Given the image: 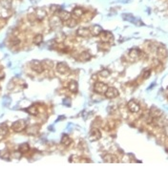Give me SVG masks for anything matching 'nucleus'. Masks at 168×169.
Masks as SVG:
<instances>
[{
    "label": "nucleus",
    "mask_w": 168,
    "mask_h": 169,
    "mask_svg": "<svg viewBox=\"0 0 168 169\" xmlns=\"http://www.w3.org/2000/svg\"><path fill=\"white\" fill-rule=\"evenodd\" d=\"M57 16L62 22H67V21L72 17L71 13L69 12H66V11H64V10H60L59 12L57 13Z\"/></svg>",
    "instance_id": "obj_10"
},
{
    "label": "nucleus",
    "mask_w": 168,
    "mask_h": 169,
    "mask_svg": "<svg viewBox=\"0 0 168 169\" xmlns=\"http://www.w3.org/2000/svg\"><path fill=\"white\" fill-rule=\"evenodd\" d=\"M129 56L130 57H132V58L137 59L141 56V52L138 49H131L129 52Z\"/></svg>",
    "instance_id": "obj_20"
},
{
    "label": "nucleus",
    "mask_w": 168,
    "mask_h": 169,
    "mask_svg": "<svg viewBox=\"0 0 168 169\" xmlns=\"http://www.w3.org/2000/svg\"><path fill=\"white\" fill-rule=\"evenodd\" d=\"M8 132H9V128L6 124L0 125V141H2V139L8 135Z\"/></svg>",
    "instance_id": "obj_14"
},
{
    "label": "nucleus",
    "mask_w": 168,
    "mask_h": 169,
    "mask_svg": "<svg viewBox=\"0 0 168 169\" xmlns=\"http://www.w3.org/2000/svg\"><path fill=\"white\" fill-rule=\"evenodd\" d=\"M108 89V85L103 82H96L94 85V91L97 94H104Z\"/></svg>",
    "instance_id": "obj_3"
},
{
    "label": "nucleus",
    "mask_w": 168,
    "mask_h": 169,
    "mask_svg": "<svg viewBox=\"0 0 168 169\" xmlns=\"http://www.w3.org/2000/svg\"><path fill=\"white\" fill-rule=\"evenodd\" d=\"M91 58V54L90 52H82L81 54H79V56L78 57V61H83V62H85V61H88L89 59Z\"/></svg>",
    "instance_id": "obj_15"
},
{
    "label": "nucleus",
    "mask_w": 168,
    "mask_h": 169,
    "mask_svg": "<svg viewBox=\"0 0 168 169\" xmlns=\"http://www.w3.org/2000/svg\"><path fill=\"white\" fill-rule=\"evenodd\" d=\"M19 43H20L19 38H17V37L11 38V44H12L13 46H17L18 44H19Z\"/></svg>",
    "instance_id": "obj_28"
},
{
    "label": "nucleus",
    "mask_w": 168,
    "mask_h": 169,
    "mask_svg": "<svg viewBox=\"0 0 168 169\" xmlns=\"http://www.w3.org/2000/svg\"><path fill=\"white\" fill-rule=\"evenodd\" d=\"M60 142H61V144H63L65 146H69L72 143V139H71V138L68 135L63 134V135H62V137H61Z\"/></svg>",
    "instance_id": "obj_19"
},
{
    "label": "nucleus",
    "mask_w": 168,
    "mask_h": 169,
    "mask_svg": "<svg viewBox=\"0 0 168 169\" xmlns=\"http://www.w3.org/2000/svg\"><path fill=\"white\" fill-rule=\"evenodd\" d=\"M56 72L60 75H66L70 72V67L65 62H58L56 65Z\"/></svg>",
    "instance_id": "obj_4"
},
{
    "label": "nucleus",
    "mask_w": 168,
    "mask_h": 169,
    "mask_svg": "<svg viewBox=\"0 0 168 169\" xmlns=\"http://www.w3.org/2000/svg\"><path fill=\"white\" fill-rule=\"evenodd\" d=\"M32 42H34L35 45H40L43 42V35L41 34L36 35L34 37V39H32Z\"/></svg>",
    "instance_id": "obj_24"
},
{
    "label": "nucleus",
    "mask_w": 168,
    "mask_h": 169,
    "mask_svg": "<svg viewBox=\"0 0 168 169\" xmlns=\"http://www.w3.org/2000/svg\"><path fill=\"white\" fill-rule=\"evenodd\" d=\"M60 11V7L58 5H51L50 6V12L52 14H56Z\"/></svg>",
    "instance_id": "obj_25"
},
{
    "label": "nucleus",
    "mask_w": 168,
    "mask_h": 169,
    "mask_svg": "<svg viewBox=\"0 0 168 169\" xmlns=\"http://www.w3.org/2000/svg\"><path fill=\"white\" fill-rule=\"evenodd\" d=\"M105 96H106L107 99H115L116 96H119V90L115 88V87H108V89L106 90V92L104 93Z\"/></svg>",
    "instance_id": "obj_5"
},
{
    "label": "nucleus",
    "mask_w": 168,
    "mask_h": 169,
    "mask_svg": "<svg viewBox=\"0 0 168 169\" xmlns=\"http://www.w3.org/2000/svg\"><path fill=\"white\" fill-rule=\"evenodd\" d=\"M98 75L102 77H108L109 75H110V71L107 70V69H104V70L100 71V73H98Z\"/></svg>",
    "instance_id": "obj_27"
},
{
    "label": "nucleus",
    "mask_w": 168,
    "mask_h": 169,
    "mask_svg": "<svg viewBox=\"0 0 168 169\" xmlns=\"http://www.w3.org/2000/svg\"><path fill=\"white\" fill-rule=\"evenodd\" d=\"M27 128V123L26 121L24 120H16L14 121L13 123L12 124V129L14 131V132H22L23 130Z\"/></svg>",
    "instance_id": "obj_1"
},
{
    "label": "nucleus",
    "mask_w": 168,
    "mask_h": 169,
    "mask_svg": "<svg viewBox=\"0 0 168 169\" xmlns=\"http://www.w3.org/2000/svg\"><path fill=\"white\" fill-rule=\"evenodd\" d=\"M30 66L32 68V71H35V73L37 74H41L43 71H44V66L43 64L40 62L39 60H32L30 63Z\"/></svg>",
    "instance_id": "obj_2"
},
{
    "label": "nucleus",
    "mask_w": 168,
    "mask_h": 169,
    "mask_svg": "<svg viewBox=\"0 0 168 169\" xmlns=\"http://www.w3.org/2000/svg\"><path fill=\"white\" fill-rule=\"evenodd\" d=\"M157 54H158L159 57H160V58H165V57L168 56V51L164 46H160L158 50H157Z\"/></svg>",
    "instance_id": "obj_13"
},
{
    "label": "nucleus",
    "mask_w": 168,
    "mask_h": 169,
    "mask_svg": "<svg viewBox=\"0 0 168 169\" xmlns=\"http://www.w3.org/2000/svg\"><path fill=\"white\" fill-rule=\"evenodd\" d=\"M127 107H128L130 112H132V113H138V111L140 110V104L133 99H131L130 101H128V103H127Z\"/></svg>",
    "instance_id": "obj_7"
},
{
    "label": "nucleus",
    "mask_w": 168,
    "mask_h": 169,
    "mask_svg": "<svg viewBox=\"0 0 168 169\" xmlns=\"http://www.w3.org/2000/svg\"><path fill=\"white\" fill-rule=\"evenodd\" d=\"M101 132L98 130L97 128H93L90 131V141L91 142H96L101 139Z\"/></svg>",
    "instance_id": "obj_8"
},
{
    "label": "nucleus",
    "mask_w": 168,
    "mask_h": 169,
    "mask_svg": "<svg viewBox=\"0 0 168 169\" xmlns=\"http://www.w3.org/2000/svg\"><path fill=\"white\" fill-rule=\"evenodd\" d=\"M5 77V73L2 70H0V80H2Z\"/></svg>",
    "instance_id": "obj_30"
},
{
    "label": "nucleus",
    "mask_w": 168,
    "mask_h": 169,
    "mask_svg": "<svg viewBox=\"0 0 168 169\" xmlns=\"http://www.w3.org/2000/svg\"><path fill=\"white\" fill-rule=\"evenodd\" d=\"M30 150V145H29L28 142H24V143H21L18 147V151L21 153V154H26L29 152Z\"/></svg>",
    "instance_id": "obj_18"
},
{
    "label": "nucleus",
    "mask_w": 168,
    "mask_h": 169,
    "mask_svg": "<svg viewBox=\"0 0 168 169\" xmlns=\"http://www.w3.org/2000/svg\"><path fill=\"white\" fill-rule=\"evenodd\" d=\"M68 89L70 90L72 93H76L78 91V82L75 80H72L68 85Z\"/></svg>",
    "instance_id": "obj_21"
},
{
    "label": "nucleus",
    "mask_w": 168,
    "mask_h": 169,
    "mask_svg": "<svg viewBox=\"0 0 168 169\" xmlns=\"http://www.w3.org/2000/svg\"><path fill=\"white\" fill-rule=\"evenodd\" d=\"M26 111L31 115V116H37L38 115V108L35 105H32L29 108L26 109Z\"/></svg>",
    "instance_id": "obj_22"
},
{
    "label": "nucleus",
    "mask_w": 168,
    "mask_h": 169,
    "mask_svg": "<svg viewBox=\"0 0 168 169\" xmlns=\"http://www.w3.org/2000/svg\"><path fill=\"white\" fill-rule=\"evenodd\" d=\"M103 160L106 161V163H118V159L114 156L111 155V154H107L103 157Z\"/></svg>",
    "instance_id": "obj_23"
},
{
    "label": "nucleus",
    "mask_w": 168,
    "mask_h": 169,
    "mask_svg": "<svg viewBox=\"0 0 168 169\" xmlns=\"http://www.w3.org/2000/svg\"><path fill=\"white\" fill-rule=\"evenodd\" d=\"M72 14L75 17H81L85 14V11H84L83 8H80V7H78V8H75L73 10Z\"/></svg>",
    "instance_id": "obj_16"
},
{
    "label": "nucleus",
    "mask_w": 168,
    "mask_h": 169,
    "mask_svg": "<svg viewBox=\"0 0 168 169\" xmlns=\"http://www.w3.org/2000/svg\"><path fill=\"white\" fill-rule=\"evenodd\" d=\"M34 15H35V20L37 21H41L45 18L46 16V12L44 9H41V8H37L35 9V13H34Z\"/></svg>",
    "instance_id": "obj_9"
},
{
    "label": "nucleus",
    "mask_w": 168,
    "mask_h": 169,
    "mask_svg": "<svg viewBox=\"0 0 168 169\" xmlns=\"http://www.w3.org/2000/svg\"><path fill=\"white\" fill-rule=\"evenodd\" d=\"M0 28H1V26H0Z\"/></svg>",
    "instance_id": "obj_31"
},
{
    "label": "nucleus",
    "mask_w": 168,
    "mask_h": 169,
    "mask_svg": "<svg viewBox=\"0 0 168 169\" xmlns=\"http://www.w3.org/2000/svg\"><path fill=\"white\" fill-rule=\"evenodd\" d=\"M150 75H151V70L147 69L143 72V75H143V78H148L149 77H150Z\"/></svg>",
    "instance_id": "obj_29"
},
{
    "label": "nucleus",
    "mask_w": 168,
    "mask_h": 169,
    "mask_svg": "<svg viewBox=\"0 0 168 169\" xmlns=\"http://www.w3.org/2000/svg\"><path fill=\"white\" fill-rule=\"evenodd\" d=\"M160 115H162L160 110H159L158 108H152V110H151V116L153 118H159V117H160Z\"/></svg>",
    "instance_id": "obj_26"
},
{
    "label": "nucleus",
    "mask_w": 168,
    "mask_h": 169,
    "mask_svg": "<svg viewBox=\"0 0 168 169\" xmlns=\"http://www.w3.org/2000/svg\"><path fill=\"white\" fill-rule=\"evenodd\" d=\"M98 37H100L102 42H104V43L110 42L113 40V38H114V35H113V34L109 31H102Z\"/></svg>",
    "instance_id": "obj_6"
},
{
    "label": "nucleus",
    "mask_w": 168,
    "mask_h": 169,
    "mask_svg": "<svg viewBox=\"0 0 168 169\" xmlns=\"http://www.w3.org/2000/svg\"><path fill=\"white\" fill-rule=\"evenodd\" d=\"M102 31H103V29H102L100 25H94V26L90 29V33L92 35H94V37H98Z\"/></svg>",
    "instance_id": "obj_12"
},
{
    "label": "nucleus",
    "mask_w": 168,
    "mask_h": 169,
    "mask_svg": "<svg viewBox=\"0 0 168 169\" xmlns=\"http://www.w3.org/2000/svg\"><path fill=\"white\" fill-rule=\"evenodd\" d=\"M76 35H78L80 37H88L89 35H91L90 33V29L89 28H85V27H82V28H79L78 31H76Z\"/></svg>",
    "instance_id": "obj_11"
},
{
    "label": "nucleus",
    "mask_w": 168,
    "mask_h": 169,
    "mask_svg": "<svg viewBox=\"0 0 168 169\" xmlns=\"http://www.w3.org/2000/svg\"><path fill=\"white\" fill-rule=\"evenodd\" d=\"M39 130V126L38 125H32V126H29L26 128V131H27V134L29 135H35L38 133Z\"/></svg>",
    "instance_id": "obj_17"
}]
</instances>
